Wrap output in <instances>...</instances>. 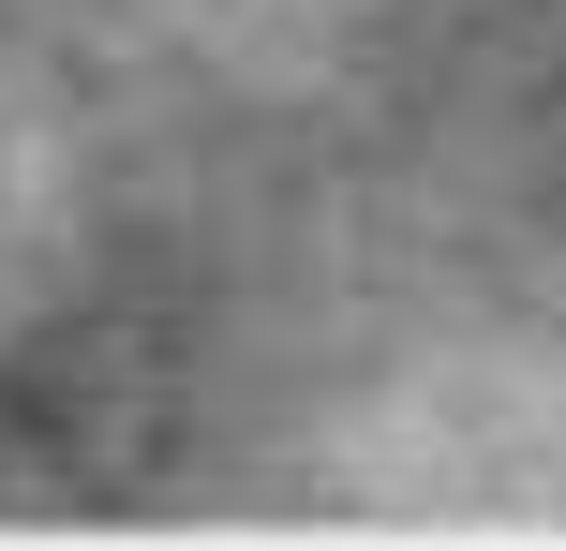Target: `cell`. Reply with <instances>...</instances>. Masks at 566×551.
<instances>
[{"mask_svg": "<svg viewBox=\"0 0 566 551\" xmlns=\"http://www.w3.org/2000/svg\"><path fill=\"white\" fill-rule=\"evenodd\" d=\"M165 417H179L165 328L149 314H60L0 358V492L15 507H105L149 477Z\"/></svg>", "mask_w": 566, "mask_h": 551, "instance_id": "obj_1", "label": "cell"}]
</instances>
